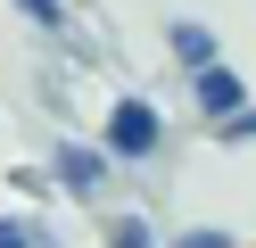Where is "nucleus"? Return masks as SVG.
<instances>
[{
  "instance_id": "obj_4",
  "label": "nucleus",
  "mask_w": 256,
  "mask_h": 248,
  "mask_svg": "<svg viewBox=\"0 0 256 248\" xmlns=\"http://www.w3.org/2000/svg\"><path fill=\"white\" fill-rule=\"evenodd\" d=\"M166 58H174V75H206V66H223V33L206 25V17H166Z\"/></svg>"
},
{
  "instance_id": "obj_2",
  "label": "nucleus",
  "mask_w": 256,
  "mask_h": 248,
  "mask_svg": "<svg viewBox=\"0 0 256 248\" xmlns=\"http://www.w3.org/2000/svg\"><path fill=\"white\" fill-rule=\"evenodd\" d=\"M91 141H100L116 165H132V174H140V165H157V157H166V108H157L149 91H116Z\"/></svg>"
},
{
  "instance_id": "obj_9",
  "label": "nucleus",
  "mask_w": 256,
  "mask_h": 248,
  "mask_svg": "<svg viewBox=\"0 0 256 248\" xmlns=\"http://www.w3.org/2000/svg\"><path fill=\"white\" fill-rule=\"evenodd\" d=\"M215 141H223V149H256V108H240L232 124H215Z\"/></svg>"
},
{
  "instance_id": "obj_7",
  "label": "nucleus",
  "mask_w": 256,
  "mask_h": 248,
  "mask_svg": "<svg viewBox=\"0 0 256 248\" xmlns=\"http://www.w3.org/2000/svg\"><path fill=\"white\" fill-rule=\"evenodd\" d=\"M0 248H58V231L42 215H0Z\"/></svg>"
},
{
  "instance_id": "obj_6",
  "label": "nucleus",
  "mask_w": 256,
  "mask_h": 248,
  "mask_svg": "<svg viewBox=\"0 0 256 248\" xmlns=\"http://www.w3.org/2000/svg\"><path fill=\"white\" fill-rule=\"evenodd\" d=\"M100 248H166V231H157L140 207H108L100 215Z\"/></svg>"
},
{
  "instance_id": "obj_3",
  "label": "nucleus",
  "mask_w": 256,
  "mask_h": 248,
  "mask_svg": "<svg viewBox=\"0 0 256 248\" xmlns=\"http://www.w3.org/2000/svg\"><path fill=\"white\" fill-rule=\"evenodd\" d=\"M182 99H190V116H198L206 132H215V124H232L240 108H256V99H248V75H240L232 58H223V66H206V75H190V83H182Z\"/></svg>"
},
{
  "instance_id": "obj_1",
  "label": "nucleus",
  "mask_w": 256,
  "mask_h": 248,
  "mask_svg": "<svg viewBox=\"0 0 256 248\" xmlns=\"http://www.w3.org/2000/svg\"><path fill=\"white\" fill-rule=\"evenodd\" d=\"M42 174H50V190L66 198V207L108 215V207H116V174H124V165L108 157L100 141H74V132H58V141H50V157H42Z\"/></svg>"
},
{
  "instance_id": "obj_5",
  "label": "nucleus",
  "mask_w": 256,
  "mask_h": 248,
  "mask_svg": "<svg viewBox=\"0 0 256 248\" xmlns=\"http://www.w3.org/2000/svg\"><path fill=\"white\" fill-rule=\"evenodd\" d=\"M8 9H17V17H25L34 33H50L58 50H74L83 66H100V42H91V33L74 25V0H8Z\"/></svg>"
},
{
  "instance_id": "obj_8",
  "label": "nucleus",
  "mask_w": 256,
  "mask_h": 248,
  "mask_svg": "<svg viewBox=\"0 0 256 248\" xmlns=\"http://www.w3.org/2000/svg\"><path fill=\"white\" fill-rule=\"evenodd\" d=\"M166 248H240V231H223V223H182Z\"/></svg>"
}]
</instances>
